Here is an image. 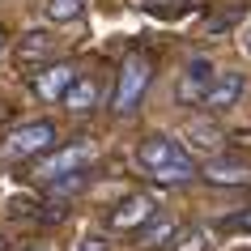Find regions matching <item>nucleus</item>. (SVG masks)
<instances>
[{
    "instance_id": "obj_16",
    "label": "nucleus",
    "mask_w": 251,
    "mask_h": 251,
    "mask_svg": "<svg viewBox=\"0 0 251 251\" xmlns=\"http://www.w3.org/2000/svg\"><path fill=\"white\" fill-rule=\"evenodd\" d=\"M77 251H106V243H102L98 234H85V238L77 243Z\"/></svg>"
},
{
    "instance_id": "obj_13",
    "label": "nucleus",
    "mask_w": 251,
    "mask_h": 251,
    "mask_svg": "<svg viewBox=\"0 0 251 251\" xmlns=\"http://www.w3.org/2000/svg\"><path fill=\"white\" fill-rule=\"evenodd\" d=\"M204 179H209V183H247L251 171L238 166V162H209V166H204Z\"/></svg>"
},
{
    "instance_id": "obj_4",
    "label": "nucleus",
    "mask_w": 251,
    "mask_h": 251,
    "mask_svg": "<svg viewBox=\"0 0 251 251\" xmlns=\"http://www.w3.org/2000/svg\"><path fill=\"white\" fill-rule=\"evenodd\" d=\"M149 81H153V60L141 51H132L124 64H119V77H115V98H111V111L115 115H132L141 98H145Z\"/></svg>"
},
{
    "instance_id": "obj_6",
    "label": "nucleus",
    "mask_w": 251,
    "mask_h": 251,
    "mask_svg": "<svg viewBox=\"0 0 251 251\" xmlns=\"http://www.w3.org/2000/svg\"><path fill=\"white\" fill-rule=\"evenodd\" d=\"M77 68L68 64V60H51V64H43L34 77H30V90L39 94L43 102H64L68 98V90L77 85Z\"/></svg>"
},
{
    "instance_id": "obj_10",
    "label": "nucleus",
    "mask_w": 251,
    "mask_h": 251,
    "mask_svg": "<svg viewBox=\"0 0 251 251\" xmlns=\"http://www.w3.org/2000/svg\"><path fill=\"white\" fill-rule=\"evenodd\" d=\"M55 51H60V43H55L51 34H43V30H34V34H26V39L17 43V60H22V64H34V60H51Z\"/></svg>"
},
{
    "instance_id": "obj_9",
    "label": "nucleus",
    "mask_w": 251,
    "mask_h": 251,
    "mask_svg": "<svg viewBox=\"0 0 251 251\" xmlns=\"http://www.w3.org/2000/svg\"><path fill=\"white\" fill-rule=\"evenodd\" d=\"M64 106L73 111V115H90L94 106H98V77H85V73H81V77H77V85L68 90Z\"/></svg>"
},
{
    "instance_id": "obj_12",
    "label": "nucleus",
    "mask_w": 251,
    "mask_h": 251,
    "mask_svg": "<svg viewBox=\"0 0 251 251\" xmlns=\"http://www.w3.org/2000/svg\"><path fill=\"white\" fill-rule=\"evenodd\" d=\"M175 230H179V226L166 222V217L158 213V217H153V222L136 234V247H162V243H171V238H175Z\"/></svg>"
},
{
    "instance_id": "obj_11",
    "label": "nucleus",
    "mask_w": 251,
    "mask_h": 251,
    "mask_svg": "<svg viewBox=\"0 0 251 251\" xmlns=\"http://www.w3.org/2000/svg\"><path fill=\"white\" fill-rule=\"evenodd\" d=\"M171 251H213V230L209 226H179L171 238Z\"/></svg>"
},
{
    "instance_id": "obj_14",
    "label": "nucleus",
    "mask_w": 251,
    "mask_h": 251,
    "mask_svg": "<svg viewBox=\"0 0 251 251\" xmlns=\"http://www.w3.org/2000/svg\"><path fill=\"white\" fill-rule=\"evenodd\" d=\"M85 4L90 0H47V17L51 22H77L85 13Z\"/></svg>"
},
{
    "instance_id": "obj_1",
    "label": "nucleus",
    "mask_w": 251,
    "mask_h": 251,
    "mask_svg": "<svg viewBox=\"0 0 251 251\" xmlns=\"http://www.w3.org/2000/svg\"><path fill=\"white\" fill-rule=\"evenodd\" d=\"M136 166L149 175V179H158V183H166V187H175V183H192L200 175V166L192 162V153H187L175 136H162V132H153V136H145L141 145H136Z\"/></svg>"
},
{
    "instance_id": "obj_3",
    "label": "nucleus",
    "mask_w": 251,
    "mask_h": 251,
    "mask_svg": "<svg viewBox=\"0 0 251 251\" xmlns=\"http://www.w3.org/2000/svg\"><path fill=\"white\" fill-rule=\"evenodd\" d=\"M94 158H98V149H94V141H73V145H60L51 149L47 158L34 162V179L47 187L64 183V179H73V175H90Z\"/></svg>"
},
{
    "instance_id": "obj_2",
    "label": "nucleus",
    "mask_w": 251,
    "mask_h": 251,
    "mask_svg": "<svg viewBox=\"0 0 251 251\" xmlns=\"http://www.w3.org/2000/svg\"><path fill=\"white\" fill-rule=\"evenodd\" d=\"M51 149H55V124L51 119H30V124H17L13 132H4L0 162H39Z\"/></svg>"
},
{
    "instance_id": "obj_8",
    "label": "nucleus",
    "mask_w": 251,
    "mask_h": 251,
    "mask_svg": "<svg viewBox=\"0 0 251 251\" xmlns=\"http://www.w3.org/2000/svg\"><path fill=\"white\" fill-rule=\"evenodd\" d=\"M243 90H247V77L234 73V68H226V73H217V81H213L204 106H209V111H230V106L243 98Z\"/></svg>"
},
{
    "instance_id": "obj_15",
    "label": "nucleus",
    "mask_w": 251,
    "mask_h": 251,
    "mask_svg": "<svg viewBox=\"0 0 251 251\" xmlns=\"http://www.w3.org/2000/svg\"><path fill=\"white\" fill-rule=\"evenodd\" d=\"M226 226H230V230H251V213H230Z\"/></svg>"
},
{
    "instance_id": "obj_5",
    "label": "nucleus",
    "mask_w": 251,
    "mask_h": 251,
    "mask_svg": "<svg viewBox=\"0 0 251 251\" xmlns=\"http://www.w3.org/2000/svg\"><path fill=\"white\" fill-rule=\"evenodd\" d=\"M153 217H158V200L149 196V192H132V196H124L115 209H111L106 226L119 230V234H141Z\"/></svg>"
},
{
    "instance_id": "obj_17",
    "label": "nucleus",
    "mask_w": 251,
    "mask_h": 251,
    "mask_svg": "<svg viewBox=\"0 0 251 251\" xmlns=\"http://www.w3.org/2000/svg\"><path fill=\"white\" fill-rule=\"evenodd\" d=\"M30 251H51V247H30Z\"/></svg>"
},
{
    "instance_id": "obj_7",
    "label": "nucleus",
    "mask_w": 251,
    "mask_h": 251,
    "mask_svg": "<svg viewBox=\"0 0 251 251\" xmlns=\"http://www.w3.org/2000/svg\"><path fill=\"white\" fill-rule=\"evenodd\" d=\"M213 81H217V68H213L209 55H196V60H187L183 77H179V102L187 106H204V98H209Z\"/></svg>"
}]
</instances>
